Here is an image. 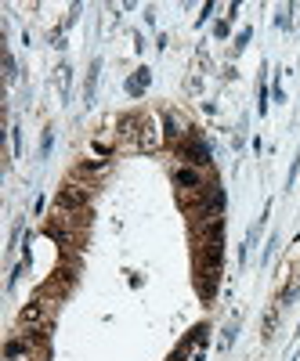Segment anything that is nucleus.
Returning <instances> with one entry per match:
<instances>
[{
	"label": "nucleus",
	"mask_w": 300,
	"mask_h": 361,
	"mask_svg": "<svg viewBox=\"0 0 300 361\" xmlns=\"http://www.w3.org/2000/svg\"><path fill=\"white\" fill-rule=\"evenodd\" d=\"M167 134L177 137V119H174V116H167Z\"/></svg>",
	"instance_id": "0eeeda50"
},
{
	"label": "nucleus",
	"mask_w": 300,
	"mask_h": 361,
	"mask_svg": "<svg viewBox=\"0 0 300 361\" xmlns=\"http://www.w3.org/2000/svg\"><path fill=\"white\" fill-rule=\"evenodd\" d=\"M54 206L58 209H80V206H87V188L83 185H66L62 192L54 195Z\"/></svg>",
	"instance_id": "f257e3e1"
},
{
	"label": "nucleus",
	"mask_w": 300,
	"mask_h": 361,
	"mask_svg": "<svg viewBox=\"0 0 300 361\" xmlns=\"http://www.w3.org/2000/svg\"><path fill=\"white\" fill-rule=\"evenodd\" d=\"M22 325H40V307H37V304H29V307L22 311Z\"/></svg>",
	"instance_id": "39448f33"
},
{
	"label": "nucleus",
	"mask_w": 300,
	"mask_h": 361,
	"mask_svg": "<svg viewBox=\"0 0 300 361\" xmlns=\"http://www.w3.org/2000/svg\"><path fill=\"white\" fill-rule=\"evenodd\" d=\"M4 361H29V340H8L4 347Z\"/></svg>",
	"instance_id": "f03ea898"
},
{
	"label": "nucleus",
	"mask_w": 300,
	"mask_h": 361,
	"mask_svg": "<svg viewBox=\"0 0 300 361\" xmlns=\"http://www.w3.org/2000/svg\"><path fill=\"white\" fill-rule=\"evenodd\" d=\"M4 76H8V83L15 80V62H11V54H4Z\"/></svg>",
	"instance_id": "423d86ee"
},
{
	"label": "nucleus",
	"mask_w": 300,
	"mask_h": 361,
	"mask_svg": "<svg viewBox=\"0 0 300 361\" xmlns=\"http://www.w3.org/2000/svg\"><path fill=\"white\" fill-rule=\"evenodd\" d=\"M185 156H188V163H196V166H203V163H210V148H206L203 141H192V145L185 148Z\"/></svg>",
	"instance_id": "7ed1b4c3"
},
{
	"label": "nucleus",
	"mask_w": 300,
	"mask_h": 361,
	"mask_svg": "<svg viewBox=\"0 0 300 361\" xmlns=\"http://www.w3.org/2000/svg\"><path fill=\"white\" fill-rule=\"evenodd\" d=\"M177 185H185V188H199L203 185V177L196 170H177Z\"/></svg>",
	"instance_id": "20e7f679"
}]
</instances>
